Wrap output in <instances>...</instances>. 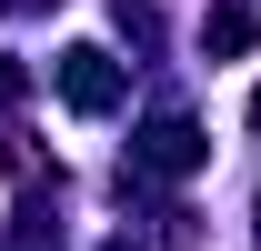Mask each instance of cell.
<instances>
[{
	"instance_id": "obj_4",
	"label": "cell",
	"mask_w": 261,
	"mask_h": 251,
	"mask_svg": "<svg viewBox=\"0 0 261 251\" xmlns=\"http://www.w3.org/2000/svg\"><path fill=\"white\" fill-rule=\"evenodd\" d=\"M20 91H31V70H20V61H0V111H10Z\"/></svg>"
},
{
	"instance_id": "obj_3",
	"label": "cell",
	"mask_w": 261,
	"mask_h": 251,
	"mask_svg": "<svg viewBox=\"0 0 261 251\" xmlns=\"http://www.w3.org/2000/svg\"><path fill=\"white\" fill-rule=\"evenodd\" d=\"M201 51H251V10H241V0H221V10L201 20Z\"/></svg>"
},
{
	"instance_id": "obj_6",
	"label": "cell",
	"mask_w": 261,
	"mask_h": 251,
	"mask_svg": "<svg viewBox=\"0 0 261 251\" xmlns=\"http://www.w3.org/2000/svg\"><path fill=\"white\" fill-rule=\"evenodd\" d=\"M251 131H261V91H251Z\"/></svg>"
},
{
	"instance_id": "obj_1",
	"label": "cell",
	"mask_w": 261,
	"mask_h": 251,
	"mask_svg": "<svg viewBox=\"0 0 261 251\" xmlns=\"http://www.w3.org/2000/svg\"><path fill=\"white\" fill-rule=\"evenodd\" d=\"M50 81H61V101L70 111H81V121H100V111H121V61H111V51H100V40H81V51H61V70H50Z\"/></svg>"
},
{
	"instance_id": "obj_5",
	"label": "cell",
	"mask_w": 261,
	"mask_h": 251,
	"mask_svg": "<svg viewBox=\"0 0 261 251\" xmlns=\"http://www.w3.org/2000/svg\"><path fill=\"white\" fill-rule=\"evenodd\" d=\"M0 10H50V0H0Z\"/></svg>"
},
{
	"instance_id": "obj_2",
	"label": "cell",
	"mask_w": 261,
	"mask_h": 251,
	"mask_svg": "<svg viewBox=\"0 0 261 251\" xmlns=\"http://www.w3.org/2000/svg\"><path fill=\"white\" fill-rule=\"evenodd\" d=\"M201 161H211V141H201V121H181V111H161V121L130 141V171H161V181H181Z\"/></svg>"
},
{
	"instance_id": "obj_7",
	"label": "cell",
	"mask_w": 261,
	"mask_h": 251,
	"mask_svg": "<svg viewBox=\"0 0 261 251\" xmlns=\"http://www.w3.org/2000/svg\"><path fill=\"white\" fill-rule=\"evenodd\" d=\"M251 221H261V201H251Z\"/></svg>"
}]
</instances>
